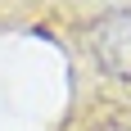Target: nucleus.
I'll use <instances>...</instances> for the list:
<instances>
[{
  "mask_svg": "<svg viewBox=\"0 0 131 131\" xmlns=\"http://www.w3.org/2000/svg\"><path fill=\"white\" fill-rule=\"evenodd\" d=\"M91 59L104 77H131V9H113L91 27Z\"/></svg>",
  "mask_w": 131,
  "mask_h": 131,
  "instance_id": "f257e3e1",
  "label": "nucleus"
}]
</instances>
